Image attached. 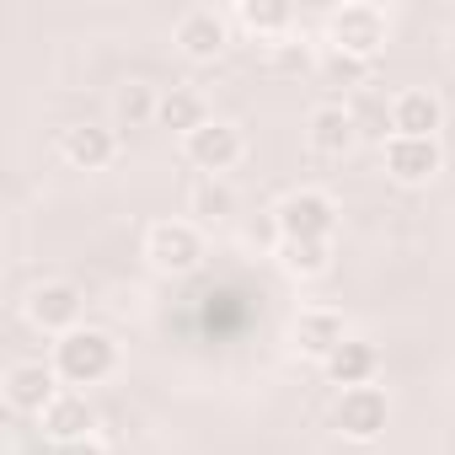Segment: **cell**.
<instances>
[{"instance_id":"obj_1","label":"cell","mask_w":455,"mask_h":455,"mask_svg":"<svg viewBox=\"0 0 455 455\" xmlns=\"http://www.w3.org/2000/svg\"><path fill=\"white\" fill-rule=\"evenodd\" d=\"M54 370L65 386H97L118 370V343L97 327H76L54 343Z\"/></svg>"},{"instance_id":"obj_2","label":"cell","mask_w":455,"mask_h":455,"mask_svg":"<svg viewBox=\"0 0 455 455\" xmlns=\"http://www.w3.org/2000/svg\"><path fill=\"white\" fill-rule=\"evenodd\" d=\"M386 12L380 6H364V0H354V6H338L327 17V49H343V54H359V60H375L386 49Z\"/></svg>"},{"instance_id":"obj_3","label":"cell","mask_w":455,"mask_h":455,"mask_svg":"<svg viewBox=\"0 0 455 455\" xmlns=\"http://www.w3.org/2000/svg\"><path fill=\"white\" fill-rule=\"evenodd\" d=\"M338 204L322 188H300L279 204V242H332Z\"/></svg>"},{"instance_id":"obj_4","label":"cell","mask_w":455,"mask_h":455,"mask_svg":"<svg viewBox=\"0 0 455 455\" xmlns=\"http://www.w3.org/2000/svg\"><path fill=\"white\" fill-rule=\"evenodd\" d=\"M145 258L161 274H193L204 258V231L193 220H156L150 236H145Z\"/></svg>"},{"instance_id":"obj_5","label":"cell","mask_w":455,"mask_h":455,"mask_svg":"<svg viewBox=\"0 0 455 455\" xmlns=\"http://www.w3.org/2000/svg\"><path fill=\"white\" fill-rule=\"evenodd\" d=\"M332 423H338V434H343V439L370 444V439H380V434H386V423H391V396H386L380 386H354V391H343V396H338Z\"/></svg>"},{"instance_id":"obj_6","label":"cell","mask_w":455,"mask_h":455,"mask_svg":"<svg viewBox=\"0 0 455 455\" xmlns=\"http://www.w3.org/2000/svg\"><path fill=\"white\" fill-rule=\"evenodd\" d=\"M380 161H386V177H391V182H402V188H423V182L439 177L444 150H439V140H407V134H391V140L380 145Z\"/></svg>"},{"instance_id":"obj_7","label":"cell","mask_w":455,"mask_h":455,"mask_svg":"<svg viewBox=\"0 0 455 455\" xmlns=\"http://www.w3.org/2000/svg\"><path fill=\"white\" fill-rule=\"evenodd\" d=\"M81 290L70 284V279H44L33 295H28V322L38 327V332H54V338H65V332H76L81 327Z\"/></svg>"},{"instance_id":"obj_8","label":"cell","mask_w":455,"mask_h":455,"mask_svg":"<svg viewBox=\"0 0 455 455\" xmlns=\"http://www.w3.org/2000/svg\"><path fill=\"white\" fill-rule=\"evenodd\" d=\"M225 44H231V22H225L214 6H193L177 17V49L193 60V65H209L225 54Z\"/></svg>"},{"instance_id":"obj_9","label":"cell","mask_w":455,"mask_h":455,"mask_svg":"<svg viewBox=\"0 0 455 455\" xmlns=\"http://www.w3.org/2000/svg\"><path fill=\"white\" fill-rule=\"evenodd\" d=\"M182 150H188V161L198 166V172H209V177H220V172H231L236 161H242V129L236 124H220V118H209L198 134H188L182 140Z\"/></svg>"},{"instance_id":"obj_10","label":"cell","mask_w":455,"mask_h":455,"mask_svg":"<svg viewBox=\"0 0 455 455\" xmlns=\"http://www.w3.org/2000/svg\"><path fill=\"white\" fill-rule=\"evenodd\" d=\"M60 156L76 166V172H108L118 161V134L108 124H70L60 134Z\"/></svg>"},{"instance_id":"obj_11","label":"cell","mask_w":455,"mask_h":455,"mask_svg":"<svg viewBox=\"0 0 455 455\" xmlns=\"http://www.w3.org/2000/svg\"><path fill=\"white\" fill-rule=\"evenodd\" d=\"M54 396H60V370H54V364L22 359V364L6 370V402H12L17 412H38V418H44V407H49Z\"/></svg>"},{"instance_id":"obj_12","label":"cell","mask_w":455,"mask_h":455,"mask_svg":"<svg viewBox=\"0 0 455 455\" xmlns=\"http://www.w3.org/2000/svg\"><path fill=\"white\" fill-rule=\"evenodd\" d=\"M439 124H444V108L434 92L423 86H407L391 97V134H407V140H439Z\"/></svg>"},{"instance_id":"obj_13","label":"cell","mask_w":455,"mask_h":455,"mask_svg":"<svg viewBox=\"0 0 455 455\" xmlns=\"http://www.w3.org/2000/svg\"><path fill=\"white\" fill-rule=\"evenodd\" d=\"M306 140H311L316 156H348L354 140H359V124H354V113L343 102H322L306 118Z\"/></svg>"},{"instance_id":"obj_14","label":"cell","mask_w":455,"mask_h":455,"mask_svg":"<svg viewBox=\"0 0 455 455\" xmlns=\"http://www.w3.org/2000/svg\"><path fill=\"white\" fill-rule=\"evenodd\" d=\"M295 343H300V354H311V359L327 364V359L348 343V322H343V311H327V306L300 311V316H295Z\"/></svg>"},{"instance_id":"obj_15","label":"cell","mask_w":455,"mask_h":455,"mask_svg":"<svg viewBox=\"0 0 455 455\" xmlns=\"http://www.w3.org/2000/svg\"><path fill=\"white\" fill-rule=\"evenodd\" d=\"M44 434L54 439V444H81L92 428H97V418H92V402L81 396V391H60L49 407H44Z\"/></svg>"},{"instance_id":"obj_16","label":"cell","mask_w":455,"mask_h":455,"mask_svg":"<svg viewBox=\"0 0 455 455\" xmlns=\"http://www.w3.org/2000/svg\"><path fill=\"white\" fill-rule=\"evenodd\" d=\"M327 380L332 386H343V391H354V386H375V375H380V354H375V343H364V338H348L327 364Z\"/></svg>"},{"instance_id":"obj_17","label":"cell","mask_w":455,"mask_h":455,"mask_svg":"<svg viewBox=\"0 0 455 455\" xmlns=\"http://www.w3.org/2000/svg\"><path fill=\"white\" fill-rule=\"evenodd\" d=\"M156 124L188 140V134H198V129L209 124V108H204V97H198V92H188V86H172V92L161 97V113H156Z\"/></svg>"},{"instance_id":"obj_18","label":"cell","mask_w":455,"mask_h":455,"mask_svg":"<svg viewBox=\"0 0 455 455\" xmlns=\"http://www.w3.org/2000/svg\"><path fill=\"white\" fill-rule=\"evenodd\" d=\"M279 268L290 279H322L332 268V242H279Z\"/></svg>"},{"instance_id":"obj_19","label":"cell","mask_w":455,"mask_h":455,"mask_svg":"<svg viewBox=\"0 0 455 455\" xmlns=\"http://www.w3.org/2000/svg\"><path fill=\"white\" fill-rule=\"evenodd\" d=\"M236 22H242L247 33H258V38H279V33H290L295 12L284 6V0H242V6H236Z\"/></svg>"},{"instance_id":"obj_20","label":"cell","mask_w":455,"mask_h":455,"mask_svg":"<svg viewBox=\"0 0 455 455\" xmlns=\"http://www.w3.org/2000/svg\"><path fill=\"white\" fill-rule=\"evenodd\" d=\"M156 113H161V97H156L150 86L129 81V86L118 92V129H145V124H156Z\"/></svg>"},{"instance_id":"obj_21","label":"cell","mask_w":455,"mask_h":455,"mask_svg":"<svg viewBox=\"0 0 455 455\" xmlns=\"http://www.w3.org/2000/svg\"><path fill=\"white\" fill-rule=\"evenodd\" d=\"M193 214H204V220H231V214H236L231 182H225V177H204V182L193 188Z\"/></svg>"},{"instance_id":"obj_22","label":"cell","mask_w":455,"mask_h":455,"mask_svg":"<svg viewBox=\"0 0 455 455\" xmlns=\"http://www.w3.org/2000/svg\"><path fill=\"white\" fill-rule=\"evenodd\" d=\"M322 76H327L332 86H364V81H370V60L343 54V49H322Z\"/></svg>"},{"instance_id":"obj_23","label":"cell","mask_w":455,"mask_h":455,"mask_svg":"<svg viewBox=\"0 0 455 455\" xmlns=\"http://www.w3.org/2000/svg\"><path fill=\"white\" fill-rule=\"evenodd\" d=\"M450 65H455V33H450Z\"/></svg>"}]
</instances>
